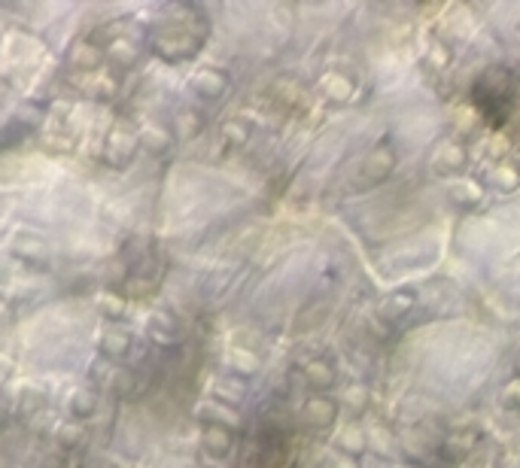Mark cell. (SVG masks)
Segmentation results:
<instances>
[{
    "label": "cell",
    "mask_w": 520,
    "mask_h": 468,
    "mask_svg": "<svg viewBox=\"0 0 520 468\" xmlns=\"http://www.w3.org/2000/svg\"><path fill=\"white\" fill-rule=\"evenodd\" d=\"M232 362H234L232 368H234L237 374H255V371H259V362H255L250 353H244V356H241V353H232Z\"/></svg>",
    "instance_id": "obj_9"
},
{
    "label": "cell",
    "mask_w": 520,
    "mask_h": 468,
    "mask_svg": "<svg viewBox=\"0 0 520 468\" xmlns=\"http://www.w3.org/2000/svg\"><path fill=\"white\" fill-rule=\"evenodd\" d=\"M70 61H73V67L91 70V67H98V61H100V52L95 49V46H76V52L70 55Z\"/></svg>",
    "instance_id": "obj_7"
},
{
    "label": "cell",
    "mask_w": 520,
    "mask_h": 468,
    "mask_svg": "<svg viewBox=\"0 0 520 468\" xmlns=\"http://www.w3.org/2000/svg\"><path fill=\"white\" fill-rule=\"evenodd\" d=\"M128 341H131V337H128L125 332H107L104 335V341H100V353L104 356H122L125 350H128Z\"/></svg>",
    "instance_id": "obj_6"
},
{
    "label": "cell",
    "mask_w": 520,
    "mask_h": 468,
    "mask_svg": "<svg viewBox=\"0 0 520 468\" xmlns=\"http://www.w3.org/2000/svg\"><path fill=\"white\" fill-rule=\"evenodd\" d=\"M232 429L225 426H216V423H207L204 426V447L207 453L213 456H228V450H232Z\"/></svg>",
    "instance_id": "obj_3"
},
{
    "label": "cell",
    "mask_w": 520,
    "mask_h": 468,
    "mask_svg": "<svg viewBox=\"0 0 520 468\" xmlns=\"http://www.w3.org/2000/svg\"><path fill=\"white\" fill-rule=\"evenodd\" d=\"M168 140H171V137H168V134H164V131H161V128H146V131H143V143H146V146H149V149H152V152H159V149H164V146H168Z\"/></svg>",
    "instance_id": "obj_8"
},
{
    "label": "cell",
    "mask_w": 520,
    "mask_h": 468,
    "mask_svg": "<svg viewBox=\"0 0 520 468\" xmlns=\"http://www.w3.org/2000/svg\"><path fill=\"white\" fill-rule=\"evenodd\" d=\"M305 380L310 383V389H316L319 396H326V389L335 387V368L328 362H310L305 368Z\"/></svg>",
    "instance_id": "obj_2"
},
{
    "label": "cell",
    "mask_w": 520,
    "mask_h": 468,
    "mask_svg": "<svg viewBox=\"0 0 520 468\" xmlns=\"http://www.w3.org/2000/svg\"><path fill=\"white\" fill-rule=\"evenodd\" d=\"M95 408H98V399H95V392H91V389H76V392H73V399H70V414L73 417L86 420V417L95 414Z\"/></svg>",
    "instance_id": "obj_5"
},
{
    "label": "cell",
    "mask_w": 520,
    "mask_h": 468,
    "mask_svg": "<svg viewBox=\"0 0 520 468\" xmlns=\"http://www.w3.org/2000/svg\"><path fill=\"white\" fill-rule=\"evenodd\" d=\"M225 86H228V79L222 76V70H201L198 76L192 79V88L204 98H219L225 91Z\"/></svg>",
    "instance_id": "obj_4"
},
{
    "label": "cell",
    "mask_w": 520,
    "mask_h": 468,
    "mask_svg": "<svg viewBox=\"0 0 520 468\" xmlns=\"http://www.w3.org/2000/svg\"><path fill=\"white\" fill-rule=\"evenodd\" d=\"M347 399H350L353 408L359 410V408H365V401H368V392H365L362 387H350V389H347Z\"/></svg>",
    "instance_id": "obj_10"
},
{
    "label": "cell",
    "mask_w": 520,
    "mask_h": 468,
    "mask_svg": "<svg viewBox=\"0 0 520 468\" xmlns=\"http://www.w3.org/2000/svg\"><path fill=\"white\" fill-rule=\"evenodd\" d=\"M225 134L232 137L234 143H244V140H246V128H237L234 122H232V125H225Z\"/></svg>",
    "instance_id": "obj_11"
},
{
    "label": "cell",
    "mask_w": 520,
    "mask_h": 468,
    "mask_svg": "<svg viewBox=\"0 0 520 468\" xmlns=\"http://www.w3.org/2000/svg\"><path fill=\"white\" fill-rule=\"evenodd\" d=\"M335 417H338V405L328 396H316V399H310L305 405V420L310 426H316V429L332 426Z\"/></svg>",
    "instance_id": "obj_1"
},
{
    "label": "cell",
    "mask_w": 520,
    "mask_h": 468,
    "mask_svg": "<svg viewBox=\"0 0 520 468\" xmlns=\"http://www.w3.org/2000/svg\"><path fill=\"white\" fill-rule=\"evenodd\" d=\"M76 438H79L76 429H73V432H70V429H61V441L67 444V447H70V444H76Z\"/></svg>",
    "instance_id": "obj_12"
}]
</instances>
